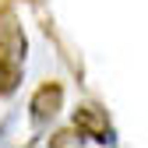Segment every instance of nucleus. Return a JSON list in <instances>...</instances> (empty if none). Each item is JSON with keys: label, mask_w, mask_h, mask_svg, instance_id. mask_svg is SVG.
<instances>
[{"label": "nucleus", "mask_w": 148, "mask_h": 148, "mask_svg": "<svg viewBox=\"0 0 148 148\" xmlns=\"http://www.w3.org/2000/svg\"><path fill=\"white\" fill-rule=\"evenodd\" d=\"M60 109H64V85L42 81L28 99V120H32V127H46L49 120H57Z\"/></svg>", "instance_id": "obj_2"}, {"label": "nucleus", "mask_w": 148, "mask_h": 148, "mask_svg": "<svg viewBox=\"0 0 148 148\" xmlns=\"http://www.w3.org/2000/svg\"><path fill=\"white\" fill-rule=\"evenodd\" d=\"M25 57H28L25 28H21V21H18V14L11 7H4L0 11V85H4V92H11L18 81H21Z\"/></svg>", "instance_id": "obj_1"}, {"label": "nucleus", "mask_w": 148, "mask_h": 148, "mask_svg": "<svg viewBox=\"0 0 148 148\" xmlns=\"http://www.w3.org/2000/svg\"><path fill=\"white\" fill-rule=\"evenodd\" d=\"M74 127L95 145H116V131L109 123L106 109H99V106H78L74 109Z\"/></svg>", "instance_id": "obj_3"}, {"label": "nucleus", "mask_w": 148, "mask_h": 148, "mask_svg": "<svg viewBox=\"0 0 148 148\" xmlns=\"http://www.w3.org/2000/svg\"><path fill=\"white\" fill-rule=\"evenodd\" d=\"M81 141H85V134L78 131V127H74V131H60V134H53V138H49L53 148H71V145H81Z\"/></svg>", "instance_id": "obj_4"}, {"label": "nucleus", "mask_w": 148, "mask_h": 148, "mask_svg": "<svg viewBox=\"0 0 148 148\" xmlns=\"http://www.w3.org/2000/svg\"><path fill=\"white\" fill-rule=\"evenodd\" d=\"M0 92H4V85H0Z\"/></svg>", "instance_id": "obj_5"}]
</instances>
